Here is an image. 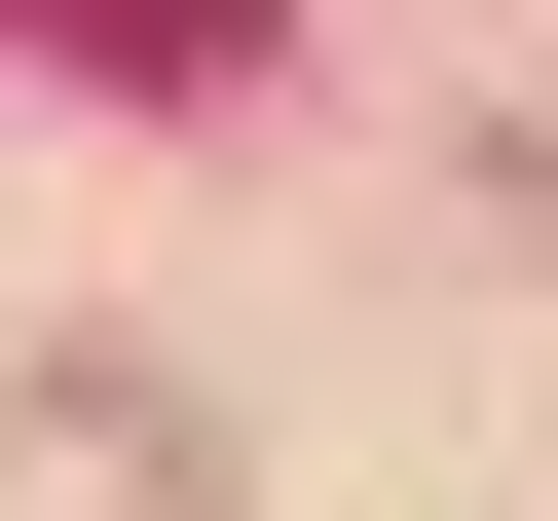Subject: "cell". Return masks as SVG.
Wrapping results in <instances>:
<instances>
[{
  "instance_id": "cell-1",
  "label": "cell",
  "mask_w": 558,
  "mask_h": 521,
  "mask_svg": "<svg viewBox=\"0 0 558 521\" xmlns=\"http://www.w3.org/2000/svg\"><path fill=\"white\" fill-rule=\"evenodd\" d=\"M75 38H223V0H75Z\"/></svg>"
}]
</instances>
